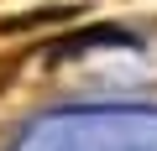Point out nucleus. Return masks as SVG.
I'll return each mask as SVG.
<instances>
[{
	"mask_svg": "<svg viewBox=\"0 0 157 151\" xmlns=\"http://www.w3.org/2000/svg\"><path fill=\"white\" fill-rule=\"evenodd\" d=\"M78 16V0H52V5H37V11H11L0 16V37H26V31H42V26H63Z\"/></svg>",
	"mask_w": 157,
	"mask_h": 151,
	"instance_id": "obj_1",
	"label": "nucleus"
},
{
	"mask_svg": "<svg viewBox=\"0 0 157 151\" xmlns=\"http://www.w3.org/2000/svg\"><path fill=\"white\" fill-rule=\"evenodd\" d=\"M21 63H26V52H0V89H6V84H16Z\"/></svg>",
	"mask_w": 157,
	"mask_h": 151,
	"instance_id": "obj_2",
	"label": "nucleus"
}]
</instances>
